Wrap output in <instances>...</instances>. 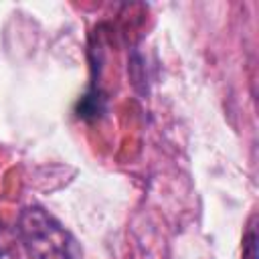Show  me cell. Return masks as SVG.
I'll list each match as a JSON object with an SVG mask.
<instances>
[{"mask_svg": "<svg viewBox=\"0 0 259 259\" xmlns=\"http://www.w3.org/2000/svg\"><path fill=\"white\" fill-rule=\"evenodd\" d=\"M18 239L30 259H77L75 237L42 206H26L16 223Z\"/></svg>", "mask_w": 259, "mask_h": 259, "instance_id": "1", "label": "cell"}, {"mask_svg": "<svg viewBox=\"0 0 259 259\" xmlns=\"http://www.w3.org/2000/svg\"><path fill=\"white\" fill-rule=\"evenodd\" d=\"M105 111H107V95L103 93L101 85L91 83L89 89L75 103V115L83 121H95Z\"/></svg>", "mask_w": 259, "mask_h": 259, "instance_id": "2", "label": "cell"}, {"mask_svg": "<svg viewBox=\"0 0 259 259\" xmlns=\"http://www.w3.org/2000/svg\"><path fill=\"white\" fill-rule=\"evenodd\" d=\"M257 214L249 219L247 231L243 235V259H257Z\"/></svg>", "mask_w": 259, "mask_h": 259, "instance_id": "3", "label": "cell"}, {"mask_svg": "<svg viewBox=\"0 0 259 259\" xmlns=\"http://www.w3.org/2000/svg\"><path fill=\"white\" fill-rule=\"evenodd\" d=\"M0 233H2V221H0ZM2 255H4V247H2V243H0V259H2Z\"/></svg>", "mask_w": 259, "mask_h": 259, "instance_id": "4", "label": "cell"}]
</instances>
